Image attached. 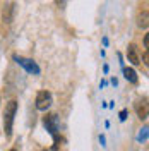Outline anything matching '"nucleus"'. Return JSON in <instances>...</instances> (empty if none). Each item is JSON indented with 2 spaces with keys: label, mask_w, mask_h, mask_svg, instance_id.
<instances>
[{
  "label": "nucleus",
  "mask_w": 149,
  "mask_h": 151,
  "mask_svg": "<svg viewBox=\"0 0 149 151\" xmlns=\"http://www.w3.org/2000/svg\"><path fill=\"white\" fill-rule=\"evenodd\" d=\"M127 55H129V60H130L134 65H139V64H140V58H139V53H137V47H135V45H129Z\"/></svg>",
  "instance_id": "423d86ee"
},
{
  "label": "nucleus",
  "mask_w": 149,
  "mask_h": 151,
  "mask_svg": "<svg viewBox=\"0 0 149 151\" xmlns=\"http://www.w3.org/2000/svg\"><path fill=\"white\" fill-rule=\"evenodd\" d=\"M135 110H137L139 119H146V117H148V100H146V98H144V100H139V101L135 103Z\"/></svg>",
  "instance_id": "39448f33"
},
{
  "label": "nucleus",
  "mask_w": 149,
  "mask_h": 151,
  "mask_svg": "<svg viewBox=\"0 0 149 151\" xmlns=\"http://www.w3.org/2000/svg\"><path fill=\"white\" fill-rule=\"evenodd\" d=\"M127 119V110H122L120 112V120H125Z\"/></svg>",
  "instance_id": "1a4fd4ad"
},
{
  "label": "nucleus",
  "mask_w": 149,
  "mask_h": 151,
  "mask_svg": "<svg viewBox=\"0 0 149 151\" xmlns=\"http://www.w3.org/2000/svg\"><path fill=\"white\" fill-rule=\"evenodd\" d=\"M144 45H146V48H148V45H149V36L144 38Z\"/></svg>",
  "instance_id": "9d476101"
},
{
  "label": "nucleus",
  "mask_w": 149,
  "mask_h": 151,
  "mask_svg": "<svg viewBox=\"0 0 149 151\" xmlns=\"http://www.w3.org/2000/svg\"><path fill=\"white\" fill-rule=\"evenodd\" d=\"M14 60H16L21 67H24L28 72H31V74H39V67H38L31 58H24V57H17L16 55L14 57Z\"/></svg>",
  "instance_id": "7ed1b4c3"
},
{
  "label": "nucleus",
  "mask_w": 149,
  "mask_h": 151,
  "mask_svg": "<svg viewBox=\"0 0 149 151\" xmlns=\"http://www.w3.org/2000/svg\"><path fill=\"white\" fill-rule=\"evenodd\" d=\"M142 139H148V127H144L142 132L139 134V141H142Z\"/></svg>",
  "instance_id": "6e6552de"
},
{
  "label": "nucleus",
  "mask_w": 149,
  "mask_h": 151,
  "mask_svg": "<svg viewBox=\"0 0 149 151\" xmlns=\"http://www.w3.org/2000/svg\"><path fill=\"white\" fill-rule=\"evenodd\" d=\"M52 105V94L48 91H39L36 96V108L38 110H47Z\"/></svg>",
  "instance_id": "20e7f679"
},
{
  "label": "nucleus",
  "mask_w": 149,
  "mask_h": 151,
  "mask_svg": "<svg viewBox=\"0 0 149 151\" xmlns=\"http://www.w3.org/2000/svg\"><path fill=\"white\" fill-rule=\"evenodd\" d=\"M10 151H16V150H10Z\"/></svg>",
  "instance_id": "9b49d317"
},
{
  "label": "nucleus",
  "mask_w": 149,
  "mask_h": 151,
  "mask_svg": "<svg viewBox=\"0 0 149 151\" xmlns=\"http://www.w3.org/2000/svg\"><path fill=\"white\" fill-rule=\"evenodd\" d=\"M16 110H17V101L16 100H10L9 103H7V106H5V117H4V131H5V136L7 137L12 134V124H14Z\"/></svg>",
  "instance_id": "f257e3e1"
},
{
  "label": "nucleus",
  "mask_w": 149,
  "mask_h": 151,
  "mask_svg": "<svg viewBox=\"0 0 149 151\" xmlns=\"http://www.w3.org/2000/svg\"><path fill=\"white\" fill-rule=\"evenodd\" d=\"M45 127L48 129V132L55 137V142H58L57 141V134H58V117H57L55 113H52V115H47L45 117Z\"/></svg>",
  "instance_id": "f03ea898"
},
{
  "label": "nucleus",
  "mask_w": 149,
  "mask_h": 151,
  "mask_svg": "<svg viewBox=\"0 0 149 151\" xmlns=\"http://www.w3.org/2000/svg\"><path fill=\"white\" fill-rule=\"evenodd\" d=\"M123 76H125V79L127 81H130V83H137V74H135V70L134 69H123Z\"/></svg>",
  "instance_id": "0eeeda50"
}]
</instances>
